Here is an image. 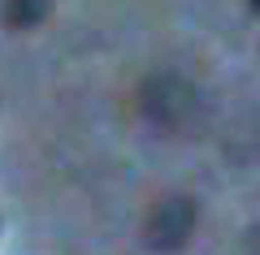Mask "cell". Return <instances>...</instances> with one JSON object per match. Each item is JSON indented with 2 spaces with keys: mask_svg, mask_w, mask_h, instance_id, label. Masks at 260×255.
<instances>
[{
  "mask_svg": "<svg viewBox=\"0 0 260 255\" xmlns=\"http://www.w3.org/2000/svg\"><path fill=\"white\" fill-rule=\"evenodd\" d=\"M182 208H186V199H169L165 208H160V216L152 221V246H160V251H178V246L186 242V229H191V212L178 221V212H182Z\"/></svg>",
  "mask_w": 260,
  "mask_h": 255,
  "instance_id": "6da1fadb",
  "label": "cell"
},
{
  "mask_svg": "<svg viewBox=\"0 0 260 255\" xmlns=\"http://www.w3.org/2000/svg\"><path fill=\"white\" fill-rule=\"evenodd\" d=\"M48 9H52V0H5L0 18H5L9 30H30L48 18Z\"/></svg>",
  "mask_w": 260,
  "mask_h": 255,
  "instance_id": "7a4b0ae2",
  "label": "cell"
},
{
  "mask_svg": "<svg viewBox=\"0 0 260 255\" xmlns=\"http://www.w3.org/2000/svg\"><path fill=\"white\" fill-rule=\"evenodd\" d=\"M247 9H251V13H256V18H260V0H247Z\"/></svg>",
  "mask_w": 260,
  "mask_h": 255,
  "instance_id": "3957f363",
  "label": "cell"
}]
</instances>
